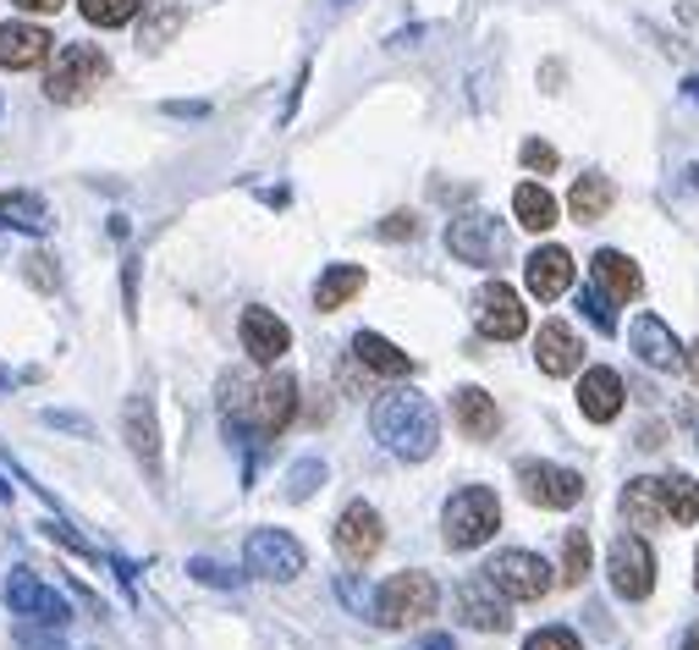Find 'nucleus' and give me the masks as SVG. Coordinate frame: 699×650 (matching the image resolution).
I'll use <instances>...</instances> for the list:
<instances>
[{
    "label": "nucleus",
    "mask_w": 699,
    "mask_h": 650,
    "mask_svg": "<svg viewBox=\"0 0 699 650\" xmlns=\"http://www.w3.org/2000/svg\"><path fill=\"white\" fill-rule=\"evenodd\" d=\"M292 414H297V381L286 370H275V376L237 370L221 381V425H226V436H237L248 447L281 436L292 425Z\"/></svg>",
    "instance_id": "nucleus-1"
},
{
    "label": "nucleus",
    "mask_w": 699,
    "mask_h": 650,
    "mask_svg": "<svg viewBox=\"0 0 699 650\" xmlns=\"http://www.w3.org/2000/svg\"><path fill=\"white\" fill-rule=\"evenodd\" d=\"M370 425L381 436V447L392 458H408V463H425L436 447H441V419H436V403L414 386H392L375 397L370 408Z\"/></svg>",
    "instance_id": "nucleus-2"
},
{
    "label": "nucleus",
    "mask_w": 699,
    "mask_h": 650,
    "mask_svg": "<svg viewBox=\"0 0 699 650\" xmlns=\"http://www.w3.org/2000/svg\"><path fill=\"white\" fill-rule=\"evenodd\" d=\"M496 529H501V502H496L491 485H463V491L447 502V513H441V540H447L452 551H474V546H485Z\"/></svg>",
    "instance_id": "nucleus-3"
},
{
    "label": "nucleus",
    "mask_w": 699,
    "mask_h": 650,
    "mask_svg": "<svg viewBox=\"0 0 699 650\" xmlns=\"http://www.w3.org/2000/svg\"><path fill=\"white\" fill-rule=\"evenodd\" d=\"M436 606H441L436 579L419 573V568H408V573H392V579L381 584V595H375V623H381V628H414V623L436 617Z\"/></svg>",
    "instance_id": "nucleus-4"
},
{
    "label": "nucleus",
    "mask_w": 699,
    "mask_h": 650,
    "mask_svg": "<svg viewBox=\"0 0 699 650\" xmlns=\"http://www.w3.org/2000/svg\"><path fill=\"white\" fill-rule=\"evenodd\" d=\"M105 78H111V61H105L100 45H61V51H56V67H50V78H45V100L78 105V100H89Z\"/></svg>",
    "instance_id": "nucleus-5"
},
{
    "label": "nucleus",
    "mask_w": 699,
    "mask_h": 650,
    "mask_svg": "<svg viewBox=\"0 0 699 650\" xmlns=\"http://www.w3.org/2000/svg\"><path fill=\"white\" fill-rule=\"evenodd\" d=\"M0 595H7L12 617H29V623H40V628H67V623H72L67 595L50 590L34 568H12L7 579H0Z\"/></svg>",
    "instance_id": "nucleus-6"
},
{
    "label": "nucleus",
    "mask_w": 699,
    "mask_h": 650,
    "mask_svg": "<svg viewBox=\"0 0 699 650\" xmlns=\"http://www.w3.org/2000/svg\"><path fill=\"white\" fill-rule=\"evenodd\" d=\"M485 579L507 595V601H540V595H551V584H556V573H551V562L545 557H534V551H496L491 562H485Z\"/></svg>",
    "instance_id": "nucleus-7"
},
{
    "label": "nucleus",
    "mask_w": 699,
    "mask_h": 650,
    "mask_svg": "<svg viewBox=\"0 0 699 650\" xmlns=\"http://www.w3.org/2000/svg\"><path fill=\"white\" fill-rule=\"evenodd\" d=\"M606 573H611V590L622 601H644L655 590V551L650 540L633 529V535H617L611 551H606Z\"/></svg>",
    "instance_id": "nucleus-8"
},
{
    "label": "nucleus",
    "mask_w": 699,
    "mask_h": 650,
    "mask_svg": "<svg viewBox=\"0 0 699 650\" xmlns=\"http://www.w3.org/2000/svg\"><path fill=\"white\" fill-rule=\"evenodd\" d=\"M474 325L491 343H518L529 332V309H523V298L507 281H485L480 298H474Z\"/></svg>",
    "instance_id": "nucleus-9"
},
{
    "label": "nucleus",
    "mask_w": 699,
    "mask_h": 650,
    "mask_svg": "<svg viewBox=\"0 0 699 650\" xmlns=\"http://www.w3.org/2000/svg\"><path fill=\"white\" fill-rule=\"evenodd\" d=\"M518 485H523V496L534 507H551V513L584 502V474H573L562 463H545V458H523L518 463Z\"/></svg>",
    "instance_id": "nucleus-10"
},
{
    "label": "nucleus",
    "mask_w": 699,
    "mask_h": 650,
    "mask_svg": "<svg viewBox=\"0 0 699 650\" xmlns=\"http://www.w3.org/2000/svg\"><path fill=\"white\" fill-rule=\"evenodd\" d=\"M447 248H452L463 265H496V259L507 254V232H501L496 215L469 210V215H458V221L447 226Z\"/></svg>",
    "instance_id": "nucleus-11"
},
{
    "label": "nucleus",
    "mask_w": 699,
    "mask_h": 650,
    "mask_svg": "<svg viewBox=\"0 0 699 650\" xmlns=\"http://www.w3.org/2000/svg\"><path fill=\"white\" fill-rule=\"evenodd\" d=\"M243 562H248V573H259V579H275V584H286V579H297L303 573V546L286 535V529H253L248 535V546H243Z\"/></svg>",
    "instance_id": "nucleus-12"
},
{
    "label": "nucleus",
    "mask_w": 699,
    "mask_h": 650,
    "mask_svg": "<svg viewBox=\"0 0 699 650\" xmlns=\"http://www.w3.org/2000/svg\"><path fill=\"white\" fill-rule=\"evenodd\" d=\"M330 540H336V557L341 562H370L386 546V524H381V513L370 502H347L341 518H336V529H330Z\"/></svg>",
    "instance_id": "nucleus-13"
},
{
    "label": "nucleus",
    "mask_w": 699,
    "mask_h": 650,
    "mask_svg": "<svg viewBox=\"0 0 699 650\" xmlns=\"http://www.w3.org/2000/svg\"><path fill=\"white\" fill-rule=\"evenodd\" d=\"M237 337H243V354L253 359V365H281V354L292 348V325L281 320V314H270V309H243V320H237Z\"/></svg>",
    "instance_id": "nucleus-14"
},
{
    "label": "nucleus",
    "mask_w": 699,
    "mask_h": 650,
    "mask_svg": "<svg viewBox=\"0 0 699 650\" xmlns=\"http://www.w3.org/2000/svg\"><path fill=\"white\" fill-rule=\"evenodd\" d=\"M458 612H463V623H469V628H485V634H501V628L512 623L507 595L485 579V568H480L474 579H463V584H458Z\"/></svg>",
    "instance_id": "nucleus-15"
},
{
    "label": "nucleus",
    "mask_w": 699,
    "mask_h": 650,
    "mask_svg": "<svg viewBox=\"0 0 699 650\" xmlns=\"http://www.w3.org/2000/svg\"><path fill=\"white\" fill-rule=\"evenodd\" d=\"M573 254L567 248H556V243H545V248H534L529 259H523V281H529V292L540 298V303H556L567 287H573Z\"/></svg>",
    "instance_id": "nucleus-16"
},
{
    "label": "nucleus",
    "mask_w": 699,
    "mask_h": 650,
    "mask_svg": "<svg viewBox=\"0 0 699 650\" xmlns=\"http://www.w3.org/2000/svg\"><path fill=\"white\" fill-rule=\"evenodd\" d=\"M628 343H633V354L650 365V370H677L688 354H683V343L672 337V325L661 320V314H639L633 320V332H628Z\"/></svg>",
    "instance_id": "nucleus-17"
},
{
    "label": "nucleus",
    "mask_w": 699,
    "mask_h": 650,
    "mask_svg": "<svg viewBox=\"0 0 699 650\" xmlns=\"http://www.w3.org/2000/svg\"><path fill=\"white\" fill-rule=\"evenodd\" d=\"M50 45L56 40L40 23H7L0 29V67L7 72H34V67L50 61Z\"/></svg>",
    "instance_id": "nucleus-18"
},
{
    "label": "nucleus",
    "mask_w": 699,
    "mask_h": 650,
    "mask_svg": "<svg viewBox=\"0 0 699 650\" xmlns=\"http://www.w3.org/2000/svg\"><path fill=\"white\" fill-rule=\"evenodd\" d=\"M534 365H540L545 376H573V370L584 365V343H578L573 325H562V320H545V325H540V337H534Z\"/></svg>",
    "instance_id": "nucleus-19"
},
{
    "label": "nucleus",
    "mask_w": 699,
    "mask_h": 650,
    "mask_svg": "<svg viewBox=\"0 0 699 650\" xmlns=\"http://www.w3.org/2000/svg\"><path fill=\"white\" fill-rule=\"evenodd\" d=\"M622 376L617 370H606V365H595V370H584V381H578V408H584V419H595V425H611L617 414H622Z\"/></svg>",
    "instance_id": "nucleus-20"
},
{
    "label": "nucleus",
    "mask_w": 699,
    "mask_h": 650,
    "mask_svg": "<svg viewBox=\"0 0 699 650\" xmlns=\"http://www.w3.org/2000/svg\"><path fill=\"white\" fill-rule=\"evenodd\" d=\"M452 419H458V430H463L469 441H491V436L501 430V408H496V397L480 392V386H458V392H452Z\"/></svg>",
    "instance_id": "nucleus-21"
},
{
    "label": "nucleus",
    "mask_w": 699,
    "mask_h": 650,
    "mask_svg": "<svg viewBox=\"0 0 699 650\" xmlns=\"http://www.w3.org/2000/svg\"><path fill=\"white\" fill-rule=\"evenodd\" d=\"M122 425H127V447L138 452V463H144L149 474H160V430H155V403H149V397H127Z\"/></svg>",
    "instance_id": "nucleus-22"
},
{
    "label": "nucleus",
    "mask_w": 699,
    "mask_h": 650,
    "mask_svg": "<svg viewBox=\"0 0 699 650\" xmlns=\"http://www.w3.org/2000/svg\"><path fill=\"white\" fill-rule=\"evenodd\" d=\"M595 287H600V292H611L617 303H628V298H639V292H644V276H639V265H633L628 254L600 248V254H595Z\"/></svg>",
    "instance_id": "nucleus-23"
},
{
    "label": "nucleus",
    "mask_w": 699,
    "mask_h": 650,
    "mask_svg": "<svg viewBox=\"0 0 699 650\" xmlns=\"http://www.w3.org/2000/svg\"><path fill=\"white\" fill-rule=\"evenodd\" d=\"M353 359H359L364 370H375V376H392V381L414 376V359H408L397 343H386L381 332H359V337H353Z\"/></svg>",
    "instance_id": "nucleus-24"
},
{
    "label": "nucleus",
    "mask_w": 699,
    "mask_h": 650,
    "mask_svg": "<svg viewBox=\"0 0 699 650\" xmlns=\"http://www.w3.org/2000/svg\"><path fill=\"white\" fill-rule=\"evenodd\" d=\"M50 204L40 193H0V226H12V232H29V237H45L50 232Z\"/></svg>",
    "instance_id": "nucleus-25"
},
{
    "label": "nucleus",
    "mask_w": 699,
    "mask_h": 650,
    "mask_svg": "<svg viewBox=\"0 0 699 650\" xmlns=\"http://www.w3.org/2000/svg\"><path fill=\"white\" fill-rule=\"evenodd\" d=\"M177 34H182V0H144L138 51H166Z\"/></svg>",
    "instance_id": "nucleus-26"
},
{
    "label": "nucleus",
    "mask_w": 699,
    "mask_h": 650,
    "mask_svg": "<svg viewBox=\"0 0 699 650\" xmlns=\"http://www.w3.org/2000/svg\"><path fill=\"white\" fill-rule=\"evenodd\" d=\"M622 518L633 529H655L666 518V496H661V480H628L622 485Z\"/></svg>",
    "instance_id": "nucleus-27"
},
{
    "label": "nucleus",
    "mask_w": 699,
    "mask_h": 650,
    "mask_svg": "<svg viewBox=\"0 0 699 650\" xmlns=\"http://www.w3.org/2000/svg\"><path fill=\"white\" fill-rule=\"evenodd\" d=\"M617 204V188H611V177H600V171H589V177H578L573 182V193H567V210H573V221H600L606 210Z\"/></svg>",
    "instance_id": "nucleus-28"
},
{
    "label": "nucleus",
    "mask_w": 699,
    "mask_h": 650,
    "mask_svg": "<svg viewBox=\"0 0 699 650\" xmlns=\"http://www.w3.org/2000/svg\"><path fill=\"white\" fill-rule=\"evenodd\" d=\"M353 292H364V265H330L319 276V287H314V309L330 314V309H341Z\"/></svg>",
    "instance_id": "nucleus-29"
},
{
    "label": "nucleus",
    "mask_w": 699,
    "mask_h": 650,
    "mask_svg": "<svg viewBox=\"0 0 699 650\" xmlns=\"http://www.w3.org/2000/svg\"><path fill=\"white\" fill-rule=\"evenodd\" d=\"M512 215H518V226H529V232H551V226H556V199H551L540 182H518Z\"/></svg>",
    "instance_id": "nucleus-30"
},
{
    "label": "nucleus",
    "mask_w": 699,
    "mask_h": 650,
    "mask_svg": "<svg viewBox=\"0 0 699 650\" xmlns=\"http://www.w3.org/2000/svg\"><path fill=\"white\" fill-rule=\"evenodd\" d=\"M661 496H666V518L672 524H694L699 518V485L688 474H666L661 480Z\"/></svg>",
    "instance_id": "nucleus-31"
},
{
    "label": "nucleus",
    "mask_w": 699,
    "mask_h": 650,
    "mask_svg": "<svg viewBox=\"0 0 699 650\" xmlns=\"http://www.w3.org/2000/svg\"><path fill=\"white\" fill-rule=\"evenodd\" d=\"M78 12L94 23V29H122L144 12V0H78Z\"/></svg>",
    "instance_id": "nucleus-32"
},
{
    "label": "nucleus",
    "mask_w": 699,
    "mask_h": 650,
    "mask_svg": "<svg viewBox=\"0 0 699 650\" xmlns=\"http://www.w3.org/2000/svg\"><path fill=\"white\" fill-rule=\"evenodd\" d=\"M319 485H325V463H319V458H297V463L286 469V496H292V502H308Z\"/></svg>",
    "instance_id": "nucleus-33"
},
{
    "label": "nucleus",
    "mask_w": 699,
    "mask_h": 650,
    "mask_svg": "<svg viewBox=\"0 0 699 650\" xmlns=\"http://www.w3.org/2000/svg\"><path fill=\"white\" fill-rule=\"evenodd\" d=\"M584 573H589V535L567 529V540H562V584H584Z\"/></svg>",
    "instance_id": "nucleus-34"
},
{
    "label": "nucleus",
    "mask_w": 699,
    "mask_h": 650,
    "mask_svg": "<svg viewBox=\"0 0 699 650\" xmlns=\"http://www.w3.org/2000/svg\"><path fill=\"white\" fill-rule=\"evenodd\" d=\"M611 303H617V298L600 292V287H584V292H578V309L589 314V325H595V332H606V337L617 332V309H611Z\"/></svg>",
    "instance_id": "nucleus-35"
},
{
    "label": "nucleus",
    "mask_w": 699,
    "mask_h": 650,
    "mask_svg": "<svg viewBox=\"0 0 699 650\" xmlns=\"http://www.w3.org/2000/svg\"><path fill=\"white\" fill-rule=\"evenodd\" d=\"M188 573H193L199 584H215V590H237V584H243V573H232V568L215 562V557H188Z\"/></svg>",
    "instance_id": "nucleus-36"
},
{
    "label": "nucleus",
    "mask_w": 699,
    "mask_h": 650,
    "mask_svg": "<svg viewBox=\"0 0 699 650\" xmlns=\"http://www.w3.org/2000/svg\"><path fill=\"white\" fill-rule=\"evenodd\" d=\"M523 650H584V645H578L573 628H540V634L523 639Z\"/></svg>",
    "instance_id": "nucleus-37"
},
{
    "label": "nucleus",
    "mask_w": 699,
    "mask_h": 650,
    "mask_svg": "<svg viewBox=\"0 0 699 650\" xmlns=\"http://www.w3.org/2000/svg\"><path fill=\"white\" fill-rule=\"evenodd\" d=\"M523 166H529V171H556V149L540 144V138H529V144H523Z\"/></svg>",
    "instance_id": "nucleus-38"
},
{
    "label": "nucleus",
    "mask_w": 699,
    "mask_h": 650,
    "mask_svg": "<svg viewBox=\"0 0 699 650\" xmlns=\"http://www.w3.org/2000/svg\"><path fill=\"white\" fill-rule=\"evenodd\" d=\"M45 425H56V430H72V436H89V419H78V414H45Z\"/></svg>",
    "instance_id": "nucleus-39"
},
{
    "label": "nucleus",
    "mask_w": 699,
    "mask_h": 650,
    "mask_svg": "<svg viewBox=\"0 0 699 650\" xmlns=\"http://www.w3.org/2000/svg\"><path fill=\"white\" fill-rule=\"evenodd\" d=\"M419 226H414V215H386V226H381V237H414Z\"/></svg>",
    "instance_id": "nucleus-40"
},
{
    "label": "nucleus",
    "mask_w": 699,
    "mask_h": 650,
    "mask_svg": "<svg viewBox=\"0 0 699 650\" xmlns=\"http://www.w3.org/2000/svg\"><path fill=\"white\" fill-rule=\"evenodd\" d=\"M12 7H23V12H34V18H50V12L67 7V0H12Z\"/></svg>",
    "instance_id": "nucleus-41"
},
{
    "label": "nucleus",
    "mask_w": 699,
    "mask_h": 650,
    "mask_svg": "<svg viewBox=\"0 0 699 650\" xmlns=\"http://www.w3.org/2000/svg\"><path fill=\"white\" fill-rule=\"evenodd\" d=\"M408 650H458V645H452V634H425V639L408 645Z\"/></svg>",
    "instance_id": "nucleus-42"
},
{
    "label": "nucleus",
    "mask_w": 699,
    "mask_h": 650,
    "mask_svg": "<svg viewBox=\"0 0 699 650\" xmlns=\"http://www.w3.org/2000/svg\"><path fill=\"white\" fill-rule=\"evenodd\" d=\"M683 365H688V370H694V386H699V343H694V348H688V359H683Z\"/></svg>",
    "instance_id": "nucleus-43"
},
{
    "label": "nucleus",
    "mask_w": 699,
    "mask_h": 650,
    "mask_svg": "<svg viewBox=\"0 0 699 650\" xmlns=\"http://www.w3.org/2000/svg\"><path fill=\"white\" fill-rule=\"evenodd\" d=\"M683 650H699V628H694V634H688V639H683Z\"/></svg>",
    "instance_id": "nucleus-44"
},
{
    "label": "nucleus",
    "mask_w": 699,
    "mask_h": 650,
    "mask_svg": "<svg viewBox=\"0 0 699 650\" xmlns=\"http://www.w3.org/2000/svg\"><path fill=\"white\" fill-rule=\"evenodd\" d=\"M688 94H694V100H699V78H694V83H688Z\"/></svg>",
    "instance_id": "nucleus-45"
},
{
    "label": "nucleus",
    "mask_w": 699,
    "mask_h": 650,
    "mask_svg": "<svg viewBox=\"0 0 699 650\" xmlns=\"http://www.w3.org/2000/svg\"><path fill=\"white\" fill-rule=\"evenodd\" d=\"M0 496H12V485H7V480H0Z\"/></svg>",
    "instance_id": "nucleus-46"
},
{
    "label": "nucleus",
    "mask_w": 699,
    "mask_h": 650,
    "mask_svg": "<svg viewBox=\"0 0 699 650\" xmlns=\"http://www.w3.org/2000/svg\"><path fill=\"white\" fill-rule=\"evenodd\" d=\"M694 584H699V557H694Z\"/></svg>",
    "instance_id": "nucleus-47"
},
{
    "label": "nucleus",
    "mask_w": 699,
    "mask_h": 650,
    "mask_svg": "<svg viewBox=\"0 0 699 650\" xmlns=\"http://www.w3.org/2000/svg\"><path fill=\"white\" fill-rule=\"evenodd\" d=\"M0 386H7V370H0Z\"/></svg>",
    "instance_id": "nucleus-48"
},
{
    "label": "nucleus",
    "mask_w": 699,
    "mask_h": 650,
    "mask_svg": "<svg viewBox=\"0 0 699 650\" xmlns=\"http://www.w3.org/2000/svg\"><path fill=\"white\" fill-rule=\"evenodd\" d=\"M330 7H347V0H330Z\"/></svg>",
    "instance_id": "nucleus-49"
}]
</instances>
